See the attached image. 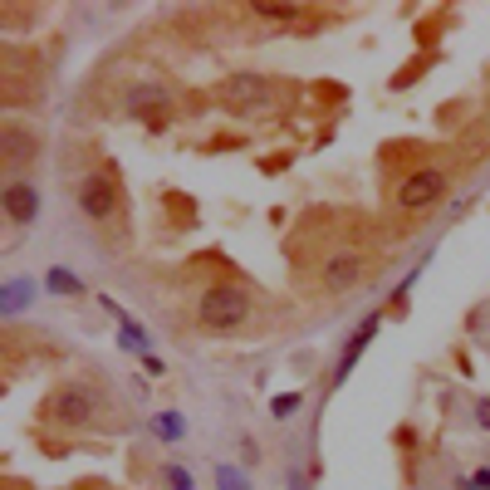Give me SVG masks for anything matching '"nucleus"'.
I'll list each match as a JSON object with an SVG mask.
<instances>
[{"mask_svg": "<svg viewBox=\"0 0 490 490\" xmlns=\"http://www.w3.org/2000/svg\"><path fill=\"white\" fill-rule=\"evenodd\" d=\"M192 319H196V329L211 333V339H231V333H245V329H250V319H256L250 289H245V285H231V279H221V285H206L202 295H196Z\"/></svg>", "mask_w": 490, "mask_h": 490, "instance_id": "obj_1", "label": "nucleus"}, {"mask_svg": "<svg viewBox=\"0 0 490 490\" xmlns=\"http://www.w3.org/2000/svg\"><path fill=\"white\" fill-rule=\"evenodd\" d=\"M74 206H79V216L84 221H94V226H113L118 216H123V181H118V172L113 167H94V172H84V177L74 181Z\"/></svg>", "mask_w": 490, "mask_h": 490, "instance_id": "obj_2", "label": "nucleus"}, {"mask_svg": "<svg viewBox=\"0 0 490 490\" xmlns=\"http://www.w3.org/2000/svg\"><path fill=\"white\" fill-rule=\"evenodd\" d=\"M103 402H98V387L84 383V378H69L59 383L50 397H44V422L50 426H65V432H79V426H94Z\"/></svg>", "mask_w": 490, "mask_h": 490, "instance_id": "obj_3", "label": "nucleus"}, {"mask_svg": "<svg viewBox=\"0 0 490 490\" xmlns=\"http://www.w3.org/2000/svg\"><path fill=\"white\" fill-rule=\"evenodd\" d=\"M451 192V172L447 167H417L407 172L402 181H397V192H393V211L397 216H422L432 211V206H441Z\"/></svg>", "mask_w": 490, "mask_h": 490, "instance_id": "obj_4", "label": "nucleus"}, {"mask_svg": "<svg viewBox=\"0 0 490 490\" xmlns=\"http://www.w3.org/2000/svg\"><path fill=\"white\" fill-rule=\"evenodd\" d=\"M368 275H373V260L348 245V250H333V256H324V265L314 270V289L333 299V295H348V289H358Z\"/></svg>", "mask_w": 490, "mask_h": 490, "instance_id": "obj_5", "label": "nucleus"}, {"mask_svg": "<svg viewBox=\"0 0 490 490\" xmlns=\"http://www.w3.org/2000/svg\"><path fill=\"white\" fill-rule=\"evenodd\" d=\"M245 15L256 25H265V30H279V34H310L324 20V11L299 5V0H256V5H245Z\"/></svg>", "mask_w": 490, "mask_h": 490, "instance_id": "obj_6", "label": "nucleus"}, {"mask_svg": "<svg viewBox=\"0 0 490 490\" xmlns=\"http://www.w3.org/2000/svg\"><path fill=\"white\" fill-rule=\"evenodd\" d=\"M216 98L231 113H270L275 108V84L265 74H226L216 84Z\"/></svg>", "mask_w": 490, "mask_h": 490, "instance_id": "obj_7", "label": "nucleus"}, {"mask_svg": "<svg viewBox=\"0 0 490 490\" xmlns=\"http://www.w3.org/2000/svg\"><path fill=\"white\" fill-rule=\"evenodd\" d=\"M40 148H44L40 128H25L20 118L0 123V167H5V177H25V167L40 157Z\"/></svg>", "mask_w": 490, "mask_h": 490, "instance_id": "obj_8", "label": "nucleus"}, {"mask_svg": "<svg viewBox=\"0 0 490 490\" xmlns=\"http://www.w3.org/2000/svg\"><path fill=\"white\" fill-rule=\"evenodd\" d=\"M40 187H34L30 177H5V187H0V211H5V221L15 226V231H30L34 221H40Z\"/></svg>", "mask_w": 490, "mask_h": 490, "instance_id": "obj_9", "label": "nucleus"}, {"mask_svg": "<svg viewBox=\"0 0 490 490\" xmlns=\"http://www.w3.org/2000/svg\"><path fill=\"white\" fill-rule=\"evenodd\" d=\"M378 329H383V310H373V314H363V324L348 333V343L339 348V363H333V387H343L348 383V373L358 368V358L368 353V343L378 339Z\"/></svg>", "mask_w": 490, "mask_h": 490, "instance_id": "obj_10", "label": "nucleus"}, {"mask_svg": "<svg viewBox=\"0 0 490 490\" xmlns=\"http://www.w3.org/2000/svg\"><path fill=\"white\" fill-rule=\"evenodd\" d=\"M98 304H103V310H108V319L118 324V348H128L133 358H148V353H152V339H148V329H142V324L133 319V314L123 310V304H118L113 295H98Z\"/></svg>", "mask_w": 490, "mask_h": 490, "instance_id": "obj_11", "label": "nucleus"}, {"mask_svg": "<svg viewBox=\"0 0 490 490\" xmlns=\"http://www.w3.org/2000/svg\"><path fill=\"white\" fill-rule=\"evenodd\" d=\"M44 295H54V299H84L88 285H84V275H74L69 265H50V270H44Z\"/></svg>", "mask_w": 490, "mask_h": 490, "instance_id": "obj_12", "label": "nucleus"}, {"mask_svg": "<svg viewBox=\"0 0 490 490\" xmlns=\"http://www.w3.org/2000/svg\"><path fill=\"white\" fill-rule=\"evenodd\" d=\"M148 432L162 441V447H181V441H187V417H181L177 407H162V412H152Z\"/></svg>", "mask_w": 490, "mask_h": 490, "instance_id": "obj_13", "label": "nucleus"}, {"mask_svg": "<svg viewBox=\"0 0 490 490\" xmlns=\"http://www.w3.org/2000/svg\"><path fill=\"white\" fill-rule=\"evenodd\" d=\"M157 476H162V490H196V471L187 461H167Z\"/></svg>", "mask_w": 490, "mask_h": 490, "instance_id": "obj_14", "label": "nucleus"}, {"mask_svg": "<svg viewBox=\"0 0 490 490\" xmlns=\"http://www.w3.org/2000/svg\"><path fill=\"white\" fill-rule=\"evenodd\" d=\"M211 476H216V490H256L250 476H245V466H231V461H216Z\"/></svg>", "mask_w": 490, "mask_h": 490, "instance_id": "obj_15", "label": "nucleus"}, {"mask_svg": "<svg viewBox=\"0 0 490 490\" xmlns=\"http://www.w3.org/2000/svg\"><path fill=\"white\" fill-rule=\"evenodd\" d=\"M25 295H30V285H25V279H11V285L0 289V310H5V314H20Z\"/></svg>", "mask_w": 490, "mask_h": 490, "instance_id": "obj_16", "label": "nucleus"}, {"mask_svg": "<svg viewBox=\"0 0 490 490\" xmlns=\"http://www.w3.org/2000/svg\"><path fill=\"white\" fill-rule=\"evenodd\" d=\"M299 402H304V393H279V397H270V412H275V422L295 417V412H299Z\"/></svg>", "mask_w": 490, "mask_h": 490, "instance_id": "obj_17", "label": "nucleus"}, {"mask_svg": "<svg viewBox=\"0 0 490 490\" xmlns=\"http://www.w3.org/2000/svg\"><path fill=\"white\" fill-rule=\"evenodd\" d=\"M456 490H490V466L461 471V476H456Z\"/></svg>", "mask_w": 490, "mask_h": 490, "instance_id": "obj_18", "label": "nucleus"}, {"mask_svg": "<svg viewBox=\"0 0 490 490\" xmlns=\"http://www.w3.org/2000/svg\"><path fill=\"white\" fill-rule=\"evenodd\" d=\"M471 422H476V432H486V437H490V397L486 393L471 397Z\"/></svg>", "mask_w": 490, "mask_h": 490, "instance_id": "obj_19", "label": "nucleus"}, {"mask_svg": "<svg viewBox=\"0 0 490 490\" xmlns=\"http://www.w3.org/2000/svg\"><path fill=\"white\" fill-rule=\"evenodd\" d=\"M138 363H142V373L148 378H167V363H162L157 353H148V358H138Z\"/></svg>", "mask_w": 490, "mask_h": 490, "instance_id": "obj_20", "label": "nucleus"}, {"mask_svg": "<svg viewBox=\"0 0 490 490\" xmlns=\"http://www.w3.org/2000/svg\"><path fill=\"white\" fill-rule=\"evenodd\" d=\"M79 490H108V486H103V480H84Z\"/></svg>", "mask_w": 490, "mask_h": 490, "instance_id": "obj_21", "label": "nucleus"}]
</instances>
